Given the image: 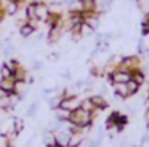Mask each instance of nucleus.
Returning a JSON list of instances; mask_svg holds the SVG:
<instances>
[{"mask_svg":"<svg viewBox=\"0 0 149 147\" xmlns=\"http://www.w3.org/2000/svg\"><path fill=\"white\" fill-rule=\"evenodd\" d=\"M130 147H138V146H130Z\"/></svg>","mask_w":149,"mask_h":147,"instance_id":"21","label":"nucleus"},{"mask_svg":"<svg viewBox=\"0 0 149 147\" xmlns=\"http://www.w3.org/2000/svg\"><path fill=\"white\" fill-rule=\"evenodd\" d=\"M117 69H122V70H127V72L133 74L135 70L141 69V61H139V56H125L122 58L119 67Z\"/></svg>","mask_w":149,"mask_h":147,"instance_id":"3","label":"nucleus"},{"mask_svg":"<svg viewBox=\"0 0 149 147\" xmlns=\"http://www.w3.org/2000/svg\"><path fill=\"white\" fill-rule=\"evenodd\" d=\"M36 109H37V104H32L29 107V110H27V115H29V117H32V115L36 114Z\"/></svg>","mask_w":149,"mask_h":147,"instance_id":"18","label":"nucleus"},{"mask_svg":"<svg viewBox=\"0 0 149 147\" xmlns=\"http://www.w3.org/2000/svg\"><path fill=\"white\" fill-rule=\"evenodd\" d=\"M138 8L144 13V16H149V0H136Z\"/></svg>","mask_w":149,"mask_h":147,"instance_id":"15","label":"nucleus"},{"mask_svg":"<svg viewBox=\"0 0 149 147\" xmlns=\"http://www.w3.org/2000/svg\"><path fill=\"white\" fill-rule=\"evenodd\" d=\"M107 78L111 80V83H127L132 80V74L127 72V70H122V69H114L112 72L107 74Z\"/></svg>","mask_w":149,"mask_h":147,"instance_id":"5","label":"nucleus"},{"mask_svg":"<svg viewBox=\"0 0 149 147\" xmlns=\"http://www.w3.org/2000/svg\"><path fill=\"white\" fill-rule=\"evenodd\" d=\"M127 86H128V91H130V96L136 94L139 89V85L135 82V80H130V82H127Z\"/></svg>","mask_w":149,"mask_h":147,"instance_id":"16","label":"nucleus"},{"mask_svg":"<svg viewBox=\"0 0 149 147\" xmlns=\"http://www.w3.org/2000/svg\"><path fill=\"white\" fill-rule=\"evenodd\" d=\"M98 11L96 0H82V13H93Z\"/></svg>","mask_w":149,"mask_h":147,"instance_id":"10","label":"nucleus"},{"mask_svg":"<svg viewBox=\"0 0 149 147\" xmlns=\"http://www.w3.org/2000/svg\"><path fill=\"white\" fill-rule=\"evenodd\" d=\"M148 114H149V105H148Z\"/></svg>","mask_w":149,"mask_h":147,"instance_id":"22","label":"nucleus"},{"mask_svg":"<svg viewBox=\"0 0 149 147\" xmlns=\"http://www.w3.org/2000/svg\"><path fill=\"white\" fill-rule=\"evenodd\" d=\"M132 80H135V82L138 83L139 86L144 85V82H146V75H144V72H141V69L135 70V72L132 74Z\"/></svg>","mask_w":149,"mask_h":147,"instance_id":"14","label":"nucleus"},{"mask_svg":"<svg viewBox=\"0 0 149 147\" xmlns=\"http://www.w3.org/2000/svg\"><path fill=\"white\" fill-rule=\"evenodd\" d=\"M0 78H13V70L8 66V62H3L0 66Z\"/></svg>","mask_w":149,"mask_h":147,"instance_id":"13","label":"nucleus"},{"mask_svg":"<svg viewBox=\"0 0 149 147\" xmlns=\"http://www.w3.org/2000/svg\"><path fill=\"white\" fill-rule=\"evenodd\" d=\"M15 88H16L15 78H0V93L2 94H15Z\"/></svg>","mask_w":149,"mask_h":147,"instance_id":"6","label":"nucleus"},{"mask_svg":"<svg viewBox=\"0 0 149 147\" xmlns=\"http://www.w3.org/2000/svg\"><path fill=\"white\" fill-rule=\"evenodd\" d=\"M148 98H149V93H148Z\"/></svg>","mask_w":149,"mask_h":147,"instance_id":"23","label":"nucleus"},{"mask_svg":"<svg viewBox=\"0 0 149 147\" xmlns=\"http://www.w3.org/2000/svg\"><path fill=\"white\" fill-rule=\"evenodd\" d=\"M90 101H91V104L95 105V109L96 110H104V109H107V101L103 98L101 94H93V96H90Z\"/></svg>","mask_w":149,"mask_h":147,"instance_id":"8","label":"nucleus"},{"mask_svg":"<svg viewBox=\"0 0 149 147\" xmlns=\"http://www.w3.org/2000/svg\"><path fill=\"white\" fill-rule=\"evenodd\" d=\"M34 3V15H36V19H39L40 22H47L52 15L50 11V5H47L45 2H32Z\"/></svg>","mask_w":149,"mask_h":147,"instance_id":"4","label":"nucleus"},{"mask_svg":"<svg viewBox=\"0 0 149 147\" xmlns=\"http://www.w3.org/2000/svg\"><path fill=\"white\" fill-rule=\"evenodd\" d=\"M34 32H36V29H34L27 21H26V22H23V24H19V35H21V37L27 38V37H31V35H32Z\"/></svg>","mask_w":149,"mask_h":147,"instance_id":"11","label":"nucleus"},{"mask_svg":"<svg viewBox=\"0 0 149 147\" xmlns=\"http://www.w3.org/2000/svg\"><path fill=\"white\" fill-rule=\"evenodd\" d=\"M63 24H59V26H55V27H50V31H48V43H56V42L61 38V35H63Z\"/></svg>","mask_w":149,"mask_h":147,"instance_id":"7","label":"nucleus"},{"mask_svg":"<svg viewBox=\"0 0 149 147\" xmlns=\"http://www.w3.org/2000/svg\"><path fill=\"white\" fill-rule=\"evenodd\" d=\"M114 93H116L119 98H122V99L130 98V91H128L127 83H114Z\"/></svg>","mask_w":149,"mask_h":147,"instance_id":"9","label":"nucleus"},{"mask_svg":"<svg viewBox=\"0 0 149 147\" xmlns=\"http://www.w3.org/2000/svg\"><path fill=\"white\" fill-rule=\"evenodd\" d=\"M141 32L143 35H149V16H144V21L141 22Z\"/></svg>","mask_w":149,"mask_h":147,"instance_id":"17","label":"nucleus"},{"mask_svg":"<svg viewBox=\"0 0 149 147\" xmlns=\"http://www.w3.org/2000/svg\"><path fill=\"white\" fill-rule=\"evenodd\" d=\"M93 114L88 110H85V109L79 107L77 110L71 112V115H69V123L74 125V126L77 128H82V130H85V128L91 126V123H93Z\"/></svg>","mask_w":149,"mask_h":147,"instance_id":"1","label":"nucleus"},{"mask_svg":"<svg viewBox=\"0 0 149 147\" xmlns=\"http://www.w3.org/2000/svg\"><path fill=\"white\" fill-rule=\"evenodd\" d=\"M13 78H15V82H26L27 80V70L24 69L23 66H19L13 72Z\"/></svg>","mask_w":149,"mask_h":147,"instance_id":"12","label":"nucleus"},{"mask_svg":"<svg viewBox=\"0 0 149 147\" xmlns=\"http://www.w3.org/2000/svg\"><path fill=\"white\" fill-rule=\"evenodd\" d=\"M5 2H8V0H5Z\"/></svg>","mask_w":149,"mask_h":147,"instance_id":"24","label":"nucleus"},{"mask_svg":"<svg viewBox=\"0 0 149 147\" xmlns=\"http://www.w3.org/2000/svg\"><path fill=\"white\" fill-rule=\"evenodd\" d=\"M45 147H64V146H61L58 142H52V144H45Z\"/></svg>","mask_w":149,"mask_h":147,"instance_id":"19","label":"nucleus"},{"mask_svg":"<svg viewBox=\"0 0 149 147\" xmlns=\"http://www.w3.org/2000/svg\"><path fill=\"white\" fill-rule=\"evenodd\" d=\"M2 21H3V16H0V24H2Z\"/></svg>","mask_w":149,"mask_h":147,"instance_id":"20","label":"nucleus"},{"mask_svg":"<svg viewBox=\"0 0 149 147\" xmlns=\"http://www.w3.org/2000/svg\"><path fill=\"white\" fill-rule=\"evenodd\" d=\"M82 104V99L77 98L75 94H69V93H64L63 94V99L59 102V109H64L68 112H74L80 107Z\"/></svg>","mask_w":149,"mask_h":147,"instance_id":"2","label":"nucleus"}]
</instances>
